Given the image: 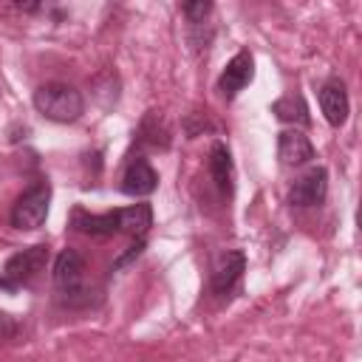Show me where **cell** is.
Here are the masks:
<instances>
[{"instance_id":"1","label":"cell","mask_w":362,"mask_h":362,"mask_svg":"<svg viewBox=\"0 0 362 362\" xmlns=\"http://www.w3.org/2000/svg\"><path fill=\"white\" fill-rule=\"evenodd\" d=\"M34 107L51 122H76L85 110V99L74 85L45 82L34 90Z\"/></svg>"},{"instance_id":"2","label":"cell","mask_w":362,"mask_h":362,"mask_svg":"<svg viewBox=\"0 0 362 362\" xmlns=\"http://www.w3.org/2000/svg\"><path fill=\"white\" fill-rule=\"evenodd\" d=\"M48 204H51V184L48 181L31 184L17 198V204L11 206V226H17V229H40L45 223Z\"/></svg>"},{"instance_id":"3","label":"cell","mask_w":362,"mask_h":362,"mask_svg":"<svg viewBox=\"0 0 362 362\" xmlns=\"http://www.w3.org/2000/svg\"><path fill=\"white\" fill-rule=\"evenodd\" d=\"M85 280V257L76 249H62L54 260V286L62 294V303L68 305H79V294H85L82 288Z\"/></svg>"},{"instance_id":"4","label":"cell","mask_w":362,"mask_h":362,"mask_svg":"<svg viewBox=\"0 0 362 362\" xmlns=\"http://www.w3.org/2000/svg\"><path fill=\"white\" fill-rule=\"evenodd\" d=\"M48 263V246L45 243H37V246H28V249H20L17 255H11L6 260V269H3V277L11 283V288L17 291L20 286H28Z\"/></svg>"},{"instance_id":"5","label":"cell","mask_w":362,"mask_h":362,"mask_svg":"<svg viewBox=\"0 0 362 362\" xmlns=\"http://www.w3.org/2000/svg\"><path fill=\"white\" fill-rule=\"evenodd\" d=\"M328 195V170L325 167H308L291 187L288 201L291 206H320Z\"/></svg>"},{"instance_id":"6","label":"cell","mask_w":362,"mask_h":362,"mask_svg":"<svg viewBox=\"0 0 362 362\" xmlns=\"http://www.w3.org/2000/svg\"><path fill=\"white\" fill-rule=\"evenodd\" d=\"M252 74H255V59H252V54H249V51H238V54L226 62V68H223V74H221V79H218L221 96H223L226 102L235 99V96L252 82Z\"/></svg>"},{"instance_id":"7","label":"cell","mask_w":362,"mask_h":362,"mask_svg":"<svg viewBox=\"0 0 362 362\" xmlns=\"http://www.w3.org/2000/svg\"><path fill=\"white\" fill-rule=\"evenodd\" d=\"M243 269H246V255H243L240 249H229V252L218 255V260H215V266H212V277H209L212 291H215L218 297H226V294L235 288V283L240 280Z\"/></svg>"},{"instance_id":"8","label":"cell","mask_w":362,"mask_h":362,"mask_svg":"<svg viewBox=\"0 0 362 362\" xmlns=\"http://www.w3.org/2000/svg\"><path fill=\"white\" fill-rule=\"evenodd\" d=\"M156 187H158V173L150 167L147 158L136 156L127 164L124 175H122V192L124 195H133V198H141V195H150Z\"/></svg>"},{"instance_id":"9","label":"cell","mask_w":362,"mask_h":362,"mask_svg":"<svg viewBox=\"0 0 362 362\" xmlns=\"http://www.w3.org/2000/svg\"><path fill=\"white\" fill-rule=\"evenodd\" d=\"M320 107H322L328 124H334V127L345 124V119L351 113V102H348V90H345L342 79H328L320 88Z\"/></svg>"},{"instance_id":"10","label":"cell","mask_w":362,"mask_h":362,"mask_svg":"<svg viewBox=\"0 0 362 362\" xmlns=\"http://www.w3.org/2000/svg\"><path fill=\"white\" fill-rule=\"evenodd\" d=\"M277 156L283 164L300 167L314 158V144L308 141V136L303 130H283L277 139Z\"/></svg>"},{"instance_id":"11","label":"cell","mask_w":362,"mask_h":362,"mask_svg":"<svg viewBox=\"0 0 362 362\" xmlns=\"http://www.w3.org/2000/svg\"><path fill=\"white\" fill-rule=\"evenodd\" d=\"M209 175L215 181V187L221 189V195H232V178H235V164H232V153L223 141H215L209 147Z\"/></svg>"},{"instance_id":"12","label":"cell","mask_w":362,"mask_h":362,"mask_svg":"<svg viewBox=\"0 0 362 362\" xmlns=\"http://www.w3.org/2000/svg\"><path fill=\"white\" fill-rule=\"evenodd\" d=\"M71 226L76 232H85V235H93V238H107V235L119 232V218H116V209L102 212V215H88L85 209H74L71 212Z\"/></svg>"},{"instance_id":"13","label":"cell","mask_w":362,"mask_h":362,"mask_svg":"<svg viewBox=\"0 0 362 362\" xmlns=\"http://www.w3.org/2000/svg\"><path fill=\"white\" fill-rule=\"evenodd\" d=\"M116 218H119V232H127L139 240L153 226V206L150 204H133L127 209H116Z\"/></svg>"},{"instance_id":"14","label":"cell","mask_w":362,"mask_h":362,"mask_svg":"<svg viewBox=\"0 0 362 362\" xmlns=\"http://www.w3.org/2000/svg\"><path fill=\"white\" fill-rule=\"evenodd\" d=\"M139 141H144V144H150V147H161V150L170 144V130H167L161 113L150 110V113L141 119V124H139Z\"/></svg>"},{"instance_id":"15","label":"cell","mask_w":362,"mask_h":362,"mask_svg":"<svg viewBox=\"0 0 362 362\" xmlns=\"http://www.w3.org/2000/svg\"><path fill=\"white\" fill-rule=\"evenodd\" d=\"M272 110L283 119V122H297V124H308V107L303 102V96H283L272 105Z\"/></svg>"},{"instance_id":"16","label":"cell","mask_w":362,"mask_h":362,"mask_svg":"<svg viewBox=\"0 0 362 362\" xmlns=\"http://www.w3.org/2000/svg\"><path fill=\"white\" fill-rule=\"evenodd\" d=\"M181 11H184V17L189 20V25L195 28V25H201V23H204V17L212 11V3H206V0H198V3H184V6H181Z\"/></svg>"},{"instance_id":"17","label":"cell","mask_w":362,"mask_h":362,"mask_svg":"<svg viewBox=\"0 0 362 362\" xmlns=\"http://www.w3.org/2000/svg\"><path fill=\"white\" fill-rule=\"evenodd\" d=\"M141 249H144V238H139V240H136L133 246H127V252H124V255H122V257H119V260L113 263V269H124L127 263H133V260H136V257L141 255Z\"/></svg>"},{"instance_id":"18","label":"cell","mask_w":362,"mask_h":362,"mask_svg":"<svg viewBox=\"0 0 362 362\" xmlns=\"http://www.w3.org/2000/svg\"><path fill=\"white\" fill-rule=\"evenodd\" d=\"M14 334V322L8 314H0V337H11Z\"/></svg>"},{"instance_id":"19","label":"cell","mask_w":362,"mask_h":362,"mask_svg":"<svg viewBox=\"0 0 362 362\" xmlns=\"http://www.w3.org/2000/svg\"><path fill=\"white\" fill-rule=\"evenodd\" d=\"M0 291H14V288H11V283H8L6 277H0Z\"/></svg>"}]
</instances>
